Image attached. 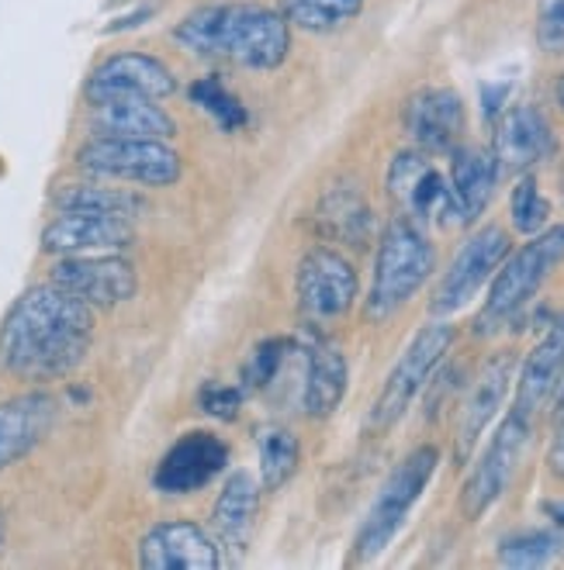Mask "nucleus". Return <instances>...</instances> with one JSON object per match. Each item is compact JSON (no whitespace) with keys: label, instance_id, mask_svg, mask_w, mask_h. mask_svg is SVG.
Wrapping results in <instances>:
<instances>
[{"label":"nucleus","instance_id":"obj_20","mask_svg":"<svg viewBox=\"0 0 564 570\" xmlns=\"http://www.w3.org/2000/svg\"><path fill=\"white\" fill-rule=\"evenodd\" d=\"M56 422V397L46 391L0 401V474L36 450Z\"/></svg>","mask_w":564,"mask_h":570},{"label":"nucleus","instance_id":"obj_10","mask_svg":"<svg viewBox=\"0 0 564 570\" xmlns=\"http://www.w3.org/2000/svg\"><path fill=\"white\" fill-rule=\"evenodd\" d=\"M294 291H298V308H302L305 318L333 322L353 308L357 271L343 253L329 246H315L298 263Z\"/></svg>","mask_w":564,"mask_h":570},{"label":"nucleus","instance_id":"obj_8","mask_svg":"<svg viewBox=\"0 0 564 570\" xmlns=\"http://www.w3.org/2000/svg\"><path fill=\"white\" fill-rule=\"evenodd\" d=\"M388 194L395 205L402 208V218L422 225V222H440L454 225L457 218V200L450 190V180L429 163V153L409 149L398 153L388 166Z\"/></svg>","mask_w":564,"mask_h":570},{"label":"nucleus","instance_id":"obj_9","mask_svg":"<svg viewBox=\"0 0 564 570\" xmlns=\"http://www.w3.org/2000/svg\"><path fill=\"white\" fill-rule=\"evenodd\" d=\"M529 443V419L519 412H509L506 422L499 425V432L492 435L488 450L482 453V460L475 463L471 478L464 481L460 491V512L464 519H482L495 501H499L516 474V466L526 453Z\"/></svg>","mask_w":564,"mask_h":570},{"label":"nucleus","instance_id":"obj_35","mask_svg":"<svg viewBox=\"0 0 564 570\" xmlns=\"http://www.w3.org/2000/svg\"><path fill=\"white\" fill-rule=\"evenodd\" d=\"M243 405V391L240 387H228V384H208L202 391V409L215 419H232L236 409Z\"/></svg>","mask_w":564,"mask_h":570},{"label":"nucleus","instance_id":"obj_14","mask_svg":"<svg viewBox=\"0 0 564 570\" xmlns=\"http://www.w3.org/2000/svg\"><path fill=\"white\" fill-rule=\"evenodd\" d=\"M228 463V446L215 432H187L159 460L153 484L163 494H194L208 481H215Z\"/></svg>","mask_w":564,"mask_h":570},{"label":"nucleus","instance_id":"obj_18","mask_svg":"<svg viewBox=\"0 0 564 570\" xmlns=\"http://www.w3.org/2000/svg\"><path fill=\"white\" fill-rule=\"evenodd\" d=\"M557 149L554 128L534 105H513L499 121H495L492 136V156L499 170H529L544 159H551Z\"/></svg>","mask_w":564,"mask_h":570},{"label":"nucleus","instance_id":"obj_23","mask_svg":"<svg viewBox=\"0 0 564 570\" xmlns=\"http://www.w3.org/2000/svg\"><path fill=\"white\" fill-rule=\"evenodd\" d=\"M499 163H495L492 149L482 146H457L450 163V190L457 200V218L460 225L475 222L485 205L492 200L495 180H499Z\"/></svg>","mask_w":564,"mask_h":570},{"label":"nucleus","instance_id":"obj_39","mask_svg":"<svg viewBox=\"0 0 564 570\" xmlns=\"http://www.w3.org/2000/svg\"><path fill=\"white\" fill-rule=\"evenodd\" d=\"M551 515L564 525V505H551Z\"/></svg>","mask_w":564,"mask_h":570},{"label":"nucleus","instance_id":"obj_30","mask_svg":"<svg viewBox=\"0 0 564 570\" xmlns=\"http://www.w3.org/2000/svg\"><path fill=\"white\" fill-rule=\"evenodd\" d=\"M191 100L197 108H202L222 131H236L246 125V108H243V100L240 97H232L222 80L215 77H205V80H197L191 87Z\"/></svg>","mask_w":564,"mask_h":570},{"label":"nucleus","instance_id":"obj_29","mask_svg":"<svg viewBox=\"0 0 564 570\" xmlns=\"http://www.w3.org/2000/svg\"><path fill=\"white\" fill-rule=\"evenodd\" d=\"M302 463V446L288 429H263L260 432V481L263 491H281Z\"/></svg>","mask_w":564,"mask_h":570},{"label":"nucleus","instance_id":"obj_1","mask_svg":"<svg viewBox=\"0 0 564 570\" xmlns=\"http://www.w3.org/2000/svg\"><path fill=\"white\" fill-rule=\"evenodd\" d=\"M90 346L94 308L52 281L28 287L0 325V363L31 384L70 377Z\"/></svg>","mask_w":564,"mask_h":570},{"label":"nucleus","instance_id":"obj_6","mask_svg":"<svg viewBox=\"0 0 564 570\" xmlns=\"http://www.w3.org/2000/svg\"><path fill=\"white\" fill-rule=\"evenodd\" d=\"M77 166L90 177L143 187H174L184 174V163L167 146V139L94 136L77 149Z\"/></svg>","mask_w":564,"mask_h":570},{"label":"nucleus","instance_id":"obj_22","mask_svg":"<svg viewBox=\"0 0 564 570\" xmlns=\"http://www.w3.org/2000/svg\"><path fill=\"white\" fill-rule=\"evenodd\" d=\"M561 371H564V312L551 322V328L544 332V340L529 350L523 371H519L513 412L534 419L551 401Z\"/></svg>","mask_w":564,"mask_h":570},{"label":"nucleus","instance_id":"obj_28","mask_svg":"<svg viewBox=\"0 0 564 570\" xmlns=\"http://www.w3.org/2000/svg\"><path fill=\"white\" fill-rule=\"evenodd\" d=\"M291 28L309 36H333L363 14V0H288L284 11Z\"/></svg>","mask_w":564,"mask_h":570},{"label":"nucleus","instance_id":"obj_21","mask_svg":"<svg viewBox=\"0 0 564 570\" xmlns=\"http://www.w3.org/2000/svg\"><path fill=\"white\" fill-rule=\"evenodd\" d=\"M90 121L97 136L118 139H174L177 121L149 97H111L90 105Z\"/></svg>","mask_w":564,"mask_h":570},{"label":"nucleus","instance_id":"obj_26","mask_svg":"<svg viewBox=\"0 0 564 570\" xmlns=\"http://www.w3.org/2000/svg\"><path fill=\"white\" fill-rule=\"evenodd\" d=\"M319 225L329 239L360 246L371 232V208L357 187H333L319 200Z\"/></svg>","mask_w":564,"mask_h":570},{"label":"nucleus","instance_id":"obj_5","mask_svg":"<svg viewBox=\"0 0 564 570\" xmlns=\"http://www.w3.org/2000/svg\"><path fill=\"white\" fill-rule=\"evenodd\" d=\"M437 463H440L437 446H419L395 466L391 478L385 481V488L378 491L368 519H363V525L357 532V543H353L357 563H368L388 550V543L398 535V529L406 525L412 505L422 498L429 478L437 474Z\"/></svg>","mask_w":564,"mask_h":570},{"label":"nucleus","instance_id":"obj_38","mask_svg":"<svg viewBox=\"0 0 564 570\" xmlns=\"http://www.w3.org/2000/svg\"><path fill=\"white\" fill-rule=\"evenodd\" d=\"M557 105H561V111H564V73L557 77Z\"/></svg>","mask_w":564,"mask_h":570},{"label":"nucleus","instance_id":"obj_27","mask_svg":"<svg viewBox=\"0 0 564 570\" xmlns=\"http://www.w3.org/2000/svg\"><path fill=\"white\" fill-rule=\"evenodd\" d=\"M52 205L59 212H90V215H139L146 205L139 194L101 187V184H62L52 194Z\"/></svg>","mask_w":564,"mask_h":570},{"label":"nucleus","instance_id":"obj_34","mask_svg":"<svg viewBox=\"0 0 564 570\" xmlns=\"http://www.w3.org/2000/svg\"><path fill=\"white\" fill-rule=\"evenodd\" d=\"M288 350H291L288 340H271L268 346H260V350L253 353V360H250V371H246L250 384H253V387L271 384V381L278 377V371H281V363H284Z\"/></svg>","mask_w":564,"mask_h":570},{"label":"nucleus","instance_id":"obj_19","mask_svg":"<svg viewBox=\"0 0 564 570\" xmlns=\"http://www.w3.org/2000/svg\"><path fill=\"white\" fill-rule=\"evenodd\" d=\"M509 384H513V356L509 353L492 356L482 366V374L475 377L468 397H464V405L457 412V429H454V456H457V463H464L471 456V450L478 446L488 422L499 415L503 401L509 394Z\"/></svg>","mask_w":564,"mask_h":570},{"label":"nucleus","instance_id":"obj_40","mask_svg":"<svg viewBox=\"0 0 564 570\" xmlns=\"http://www.w3.org/2000/svg\"><path fill=\"white\" fill-rule=\"evenodd\" d=\"M0 543H4V515H0Z\"/></svg>","mask_w":564,"mask_h":570},{"label":"nucleus","instance_id":"obj_17","mask_svg":"<svg viewBox=\"0 0 564 570\" xmlns=\"http://www.w3.org/2000/svg\"><path fill=\"white\" fill-rule=\"evenodd\" d=\"M409 139L422 153H454L464 136V100L447 87H422L402 111Z\"/></svg>","mask_w":564,"mask_h":570},{"label":"nucleus","instance_id":"obj_15","mask_svg":"<svg viewBox=\"0 0 564 570\" xmlns=\"http://www.w3.org/2000/svg\"><path fill=\"white\" fill-rule=\"evenodd\" d=\"M136 243V228L125 215H90V212H62L42 232V249L49 256H90V253H118Z\"/></svg>","mask_w":564,"mask_h":570},{"label":"nucleus","instance_id":"obj_3","mask_svg":"<svg viewBox=\"0 0 564 570\" xmlns=\"http://www.w3.org/2000/svg\"><path fill=\"white\" fill-rule=\"evenodd\" d=\"M437 266V249L426 239V232L409 222V218H395L378 246L375 259V281L363 315L371 322L391 318L398 308H406L416 297V291L429 281Z\"/></svg>","mask_w":564,"mask_h":570},{"label":"nucleus","instance_id":"obj_13","mask_svg":"<svg viewBox=\"0 0 564 570\" xmlns=\"http://www.w3.org/2000/svg\"><path fill=\"white\" fill-rule=\"evenodd\" d=\"M177 94V77L163 59L146 52H115L108 56L87 80V100H111V97H149L167 100Z\"/></svg>","mask_w":564,"mask_h":570},{"label":"nucleus","instance_id":"obj_33","mask_svg":"<svg viewBox=\"0 0 564 570\" xmlns=\"http://www.w3.org/2000/svg\"><path fill=\"white\" fill-rule=\"evenodd\" d=\"M537 46L547 56H564V0H537Z\"/></svg>","mask_w":564,"mask_h":570},{"label":"nucleus","instance_id":"obj_11","mask_svg":"<svg viewBox=\"0 0 564 570\" xmlns=\"http://www.w3.org/2000/svg\"><path fill=\"white\" fill-rule=\"evenodd\" d=\"M506 256H509V232L499 225L478 228L475 236L460 246V253L450 263V271L437 284L434 301H429V312L434 315L460 312L488 284V277L499 271Z\"/></svg>","mask_w":564,"mask_h":570},{"label":"nucleus","instance_id":"obj_25","mask_svg":"<svg viewBox=\"0 0 564 570\" xmlns=\"http://www.w3.org/2000/svg\"><path fill=\"white\" fill-rule=\"evenodd\" d=\"M256 509H260V484L253 474L240 471L232 474L215 501V512H212V525L218 532V540L225 547H236L243 550L250 543V532L256 525Z\"/></svg>","mask_w":564,"mask_h":570},{"label":"nucleus","instance_id":"obj_12","mask_svg":"<svg viewBox=\"0 0 564 570\" xmlns=\"http://www.w3.org/2000/svg\"><path fill=\"white\" fill-rule=\"evenodd\" d=\"M52 284L77 294L90 308H115L136 297L139 277L136 266L115 253H90V256H59L52 266Z\"/></svg>","mask_w":564,"mask_h":570},{"label":"nucleus","instance_id":"obj_4","mask_svg":"<svg viewBox=\"0 0 564 570\" xmlns=\"http://www.w3.org/2000/svg\"><path fill=\"white\" fill-rule=\"evenodd\" d=\"M561 263H564V225L541 228L526 246H519L513 256H506L499 271H495L488 301L478 315V332L482 335L495 332L516 312H523Z\"/></svg>","mask_w":564,"mask_h":570},{"label":"nucleus","instance_id":"obj_2","mask_svg":"<svg viewBox=\"0 0 564 570\" xmlns=\"http://www.w3.org/2000/svg\"><path fill=\"white\" fill-rule=\"evenodd\" d=\"M174 39L205 59H228L246 70H278L291 52V24L263 4H208L191 11Z\"/></svg>","mask_w":564,"mask_h":570},{"label":"nucleus","instance_id":"obj_16","mask_svg":"<svg viewBox=\"0 0 564 570\" xmlns=\"http://www.w3.org/2000/svg\"><path fill=\"white\" fill-rule=\"evenodd\" d=\"M139 563L146 570H218L222 553L197 522H159L143 535Z\"/></svg>","mask_w":564,"mask_h":570},{"label":"nucleus","instance_id":"obj_37","mask_svg":"<svg viewBox=\"0 0 564 570\" xmlns=\"http://www.w3.org/2000/svg\"><path fill=\"white\" fill-rule=\"evenodd\" d=\"M551 401H554V412L561 415V412H564V371H561V377H557V384H554V394H551Z\"/></svg>","mask_w":564,"mask_h":570},{"label":"nucleus","instance_id":"obj_7","mask_svg":"<svg viewBox=\"0 0 564 570\" xmlns=\"http://www.w3.org/2000/svg\"><path fill=\"white\" fill-rule=\"evenodd\" d=\"M457 340L454 325L447 322H437V325H426L416 332V340L406 346V353L398 356V363L391 366V374L375 401L371 409V419H368V429L371 432H388L398 419L409 412V405L416 401V394L426 387L429 374L437 371L444 363V356L450 353Z\"/></svg>","mask_w":564,"mask_h":570},{"label":"nucleus","instance_id":"obj_32","mask_svg":"<svg viewBox=\"0 0 564 570\" xmlns=\"http://www.w3.org/2000/svg\"><path fill=\"white\" fill-rule=\"evenodd\" d=\"M509 215H513V228H516V232H523V236H537V232L547 225L551 205H547V197L541 194L537 180L529 177V174L513 187V197H509Z\"/></svg>","mask_w":564,"mask_h":570},{"label":"nucleus","instance_id":"obj_36","mask_svg":"<svg viewBox=\"0 0 564 570\" xmlns=\"http://www.w3.org/2000/svg\"><path fill=\"white\" fill-rule=\"evenodd\" d=\"M547 466L551 474L564 481V412H561V422L554 429V440H551V450H547Z\"/></svg>","mask_w":564,"mask_h":570},{"label":"nucleus","instance_id":"obj_24","mask_svg":"<svg viewBox=\"0 0 564 570\" xmlns=\"http://www.w3.org/2000/svg\"><path fill=\"white\" fill-rule=\"evenodd\" d=\"M305 353H309V371H305L302 405L312 419H329L347 394V381H350L347 356L340 353V346L322 340V335H315Z\"/></svg>","mask_w":564,"mask_h":570},{"label":"nucleus","instance_id":"obj_31","mask_svg":"<svg viewBox=\"0 0 564 570\" xmlns=\"http://www.w3.org/2000/svg\"><path fill=\"white\" fill-rule=\"evenodd\" d=\"M561 553V535L554 532H519L499 547L503 567H544Z\"/></svg>","mask_w":564,"mask_h":570}]
</instances>
